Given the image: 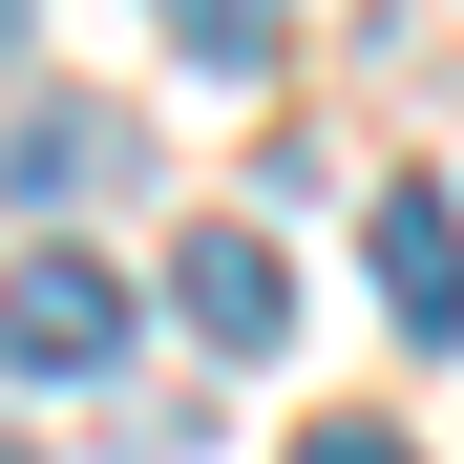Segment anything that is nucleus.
Returning <instances> with one entry per match:
<instances>
[{
    "label": "nucleus",
    "instance_id": "obj_1",
    "mask_svg": "<svg viewBox=\"0 0 464 464\" xmlns=\"http://www.w3.org/2000/svg\"><path fill=\"white\" fill-rule=\"evenodd\" d=\"M0 359L22 380H106L127 359V275L106 254H0Z\"/></svg>",
    "mask_w": 464,
    "mask_h": 464
},
{
    "label": "nucleus",
    "instance_id": "obj_2",
    "mask_svg": "<svg viewBox=\"0 0 464 464\" xmlns=\"http://www.w3.org/2000/svg\"><path fill=\"white\" fill-rule=\"evenodd\" d=\"M169 317L211 359H275L295 338V254H275V232H169Z\"/></svg>",
    "mask_w": 464,
    "mask_h": 464
},
{
    "label": "nucleus",
    "instance_id": "obj_3",
    "mask_svg": "<svg viewBox=\"0 0 464 464\" xmlns=\"http://www.w3.org/2000/svg\"><path fill=\"white\" fill-rule=\"evenodd\" d=\"M380 317H401V338H464V211L443 190H380Z\"/></svg>",
    "mask_w": 464,
    "mask_h": 464
},
{
    "label": "nucleus",
    "instance_id": "obj_4",
    "mask_svg": "<svg viewBox=\"0 0 464 464\" xmlns=\"http://www.w3.org/2000/svg\"><path fill=\"white\" fill-rule=\"evenodd\" d=\"M0 169H22V190H106L127 127H106V106H22V148H0Z\"/></svg>",
    "mask_w": 464,
    "mask_h": 464
},
{
    "label": "nucleus",
    "instance_id": "obj_5",
    "mask_svg": "<svg viewBox=\"0 0 464 464\" xmlns=\"http://www.w3.org/2000/svg\"><path fill=\"white\" fill-rule=\"evenodd\" d=\"M148 22H169V63H211V85L275 63V0H148Z\"/></svg>",
    "mask_w": 464,
    "mask_h": 464
},
{
    "label": "nucleus",
    "instance_id": "obj_6",
    "mask_svg": "<svg viewBox=\"0 0 464 464\" xmlns=\"http://www.w3.org/2000/svg\"><path fill=\"white\" fill-rule=\"evenodd\" d=\"M295 464H422L401 422H317V443H295Z\"/></svg>",
    "mask_w": 464,
    "mask_h": 464
},
{
    "label": "nucleus",
    "instance_id": "obj_7",
    "mask_svg": "<svg viewBox=\"0 0 464 464\" xmlns=\"http://www.w3.org/2000/svg\"><path fill=\"white\" fill-rule=\"evenodd\" d=\"M0 63H22V0H0Z\"/></svg>",
    "mask_w": 464,
    "mask_h": 464
},
{
    "label": "nucleus",
    "instance_id": "obj_8",
    "mask_svg": "<svg viewBox=\"0 0 464 464\" xmlns=\"http://www.w3.org/2000/svg\"><path fill=\"white\" fill-rule=\"evenodd\" d=\"M0 464H43V443H0Z\"/></svg>",
    "mask_w": 464,
    "mask_h": 464
}]
</instances>
